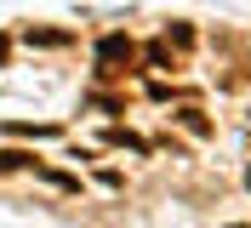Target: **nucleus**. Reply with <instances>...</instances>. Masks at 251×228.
Instances as JSON below:
<instances>
[{
  "instance_id": "f257e3e1",
  "label": "nucleus",
  "mask_w": 251,
  "mask_h": 228,
  "mask_svg": "<svg viewBox=\"0 0 251 228\" xmlns=\"http://www.w3.org/2000/svg\"><path fill=\"white\" fill-rule=\"evenodd\" d=\"M103 57H131V46H126L120 34H114V40H103Z\"/></svg>"
},
{
  "instance_id": "f03ea898",
  "label": "nucleus",
  "mask_w": 251,
  "mask_h": 228,
  "mask_svg": "<svg viewBox=\"0 0 251 228\" xmlns=\"http://www.w3.org/2000/svg\"><path fill=\"white\" fill-rule=\"evenodd\" d=\"M0 57H6V40H0Z\"/></svg>"
}]
</instances>
